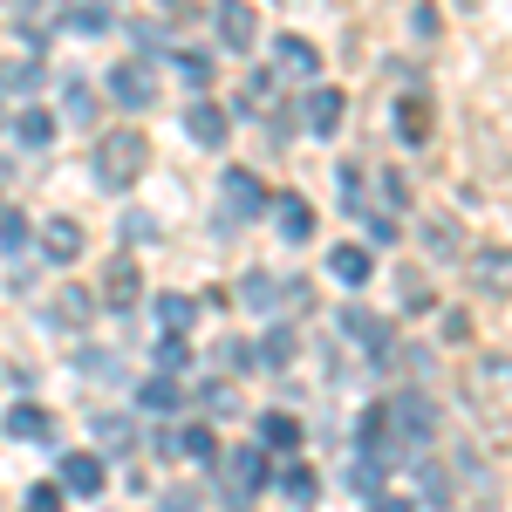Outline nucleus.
Listing matches in <instances>:
<instances>
[{
    "mask_svg": "<svg viewBox=\"0 0 512 512\" xmlns=\"http://www.w3.org/2000/svg\"><path fill=\"white\" fill-rule=\"evenodd\" d=\"M465 410L492 444H512V355H472L465 362Z\"/></svg>",
    "mask_w": 512,
    "mask_h": 512,
    "instance_id": "f257e3e1",
    "label": "nucleus"
},
{
    "mask_svg": "<svg viewBox=\"0 0 512 512\" xmlns=\"http://www.w3.org/2000/svg\"><path fill=\"white\" fill-rule=\"evenodd\" d=\"M89 171H96V185H103V192H130V185L151 171V144H144V130H130V123L103 130V137H96V151H89Z\"/></svg>",
    "mask_w": 512,
    "mask_h": 512,
    "instance_id": "f03ea898",
    "label": "nucleus"
},
{
    "mask_svg": "<svg viewBox=\"0 0 512 512\" xmlns=\"http://www.w3.org/2000/svg\"><path fill=\"white\" fill-rule=\"evenodd\" d=\"M267 478H274L267 451L239 444V451H226V458H219V499H226V506H246L253 492H267Z\"/></svg>",
    "mask_w": 512,
    "mask_h": 512,
    "instance_id": "7ed1b4c3",
    "label": "nucleus"
},
{
    "mask_svg": "<svg viewBox=\"0 0 512 512\" xmlns=\"http://www.w3.org/2000/svg\"><path fill=\"white\" fill-rule=\"evenodd\" d=\"M390 424H396V437H403V451L417 458V451L437 444V403L424 390H396L390 396Z\"/></svg>",
    "mask_w": 512,
    "mask_h": 512,
    "instance_id": "20e7f679",
    "label": "nucleus"
},
{
    "mask_svg": "<svg viewBox=\"0 0 512 512\" xmlns=\"http://www.w3.org/2000/svg\"><path fill=\"white\" fill-rule=\"evenodd\" d=\"M355 451L376 458V465H403V458H410L403 437H396V424H390V403H369V410H362V424H355Z\"/></svg>",
    "mask_w": 512,
    "mask_h": 512,
    "instance_id": "39448f33",
    "label": "nucleus"
},
{
    "mask_svg": "<svg viewBox=\"0 0 512 512\" xmlns=\"http://www.w3.org/2000/svg\"><path fill=\"white\" fill-rule=\"evenodd\" d=\"M219 198H226V212H219V233H233L239 219H260V212H267V192H260V178H253L246 164H233V171L219 178Z\"/></svg>",
    "mask_w": 512,
    "mask_h": 512,
    "instance_id": "423d86ee",
    "label": "nucleus"
},
{
    "mask_svg": "<svg viewBox=\"0 0 512 512\" xmlns=\"http://www.w3.org/2000/svg\"><path fill=\"white\" fill-rule=\"evenodd\" d=\"M465 274H472L478 294L512 301V246H472V253H465Z\"/></svg>",
    "mask_w": 512,
    "mask_h": 512,
    "instance_id": "0eeeda50",
    "label": "nucleus"
},
{
    "mask_svg": "<svg viewBox=\"0 0 512 512\" xmlns=\"http://www.w3.org/2000/svg\"><path fill=\"white\" fill-rule=\"evenodd\" d=\"M103 89H110V103H123V110H151V103H158L151 62H117V69H103Z\"/></svg>",
    "mask_w": 512,
    "mask_h": 512,
    "instance_id": "6e6552de",
    "label": "nucleus"
},
{
    "mask_svg": "<svg viewBox=\"0 0 512 512\" xmlns=\"http://www.w3.org/2000/svg\"><path fill=\"white\" fill-rule=\"evenodd\" d=\"M239 301L260 308V315H274V308H301L308 287H301V280H274V274H246L239 280Z\"/></svg>",
    "mask_w": 512,
    "mask_h": 512,
    "instance_id": "1a4fd4ad",
    "label": "nucleus"
},
{
    "mask_svg": "<svg viewBox=\"0 0 512 512\" xmlns=\"http://www.w3.org/2000/svg\"><path fill=\"white\" fill-rule=\"evenodd\" d=\"M335 328H342V335H349V342H362V349L376 355V362H390V342H396V328L383 315H369V308H342V315H335Z\"/></svg>",
    "mask_w": 512,
    "mask_h": 512,
    "instance_id": "9d476101",
    "label": "nucleus"
},
{
    "mask_svg": "<svg viewBox=\"0 0 512 512\" xmlns=\"http://www.w3.org/2000/svg\"><path fill=\"white\" fill-rule=\"evenodd\" d=\"M212 28H219V41H226L233 55H246V48L260 41V21H253L246 0H212Z\"/></svg>",
    "mask_w": 512,
    "mask_h": 512,
    "instance_id": "9b49d317",
    "label": "nucleus"
},
{
    "mask_svg": "<svg viewBox=\"0 0 512 512\" xmlns=\"http://www.w3.org/2000/svg\"><path fill=\"white\" fill-rule=\"evenodd\" d=\"M96 301H103V308H137V301H144V274H137V260H110V267H103V287H96Z\"/></svg>",
    "mask_w": 512,
    "mask_h": 512,
    "instance_id": "f8f14e48",
    "label": "nucleus"
},
{
    "mask_svg": "<svg viewBox=\"0 0 512 512\" xmlns=\"http://www.w3.org/2000/svg\"><path fill=\"white\" fill-rule=\"evenodd\" d=\"M342 117H349V96L315 82V89H308V103H301V123H308L315 137H335V130H342Z\"/></svg>",
    "mask_w": 512,
    "mask_h": 512,
    "instance_id": "ddd939ff",
    "label": "nucleus"
},
{
    "mask_svg": "<svg viewBox=\"0 0 512 512\" xmlns=\"http://www.w3.org/2000/svg\"><path fill=\"white\" fill-rule=\"evenodd\" d=\"M103 485H110V472H103L96 451H69V458H62V492H69V499H96Z\"/></svg>",
    "mask_w": 512,
    "mask_h": 512,
    "instance_id": "4468645a",
    "label": "nucleus"
},
{
    "mask_svg": "<svg viewBox=\"0 0 512 512\" xmlns=\"http://www.w3.org/2000/svg\"><path fill=\"white\" fill-rule=\"evenodd\" d=\"M185 130H192V144L219 151V144L233 137V117H226V103H205V96H198L192 110H185Z\"/></svg>",
    "mask_w": 512,
    "mask_h": 512,
    "instance_id": "2eb2a0df",
    "label": "nucleus"
},
{
    "mask_svg": "<svg viewBox=\"0 0 512 512\" xmlns=\"http://www.w3.org/2000/svg\"><path fill=\"white\" fill-rule=\"evenodd\" d=\"M274 233L287 239V246H308V239H315V205H308V198H274Z\"/></svg>",
    "mask_w": 512,
    "mask_h": 512,
    "instance_id": "dca6fc26",
    "label": "nucleus"
},
{
    "mask_svg": "<svg viewBox=\"0 0 512 512\" xmlns=\"http://www.w3.org/2000/svg\"><path fill=\"white\" fill-rule=\"evenodd\" d=\"M0 431L21 437V444H55V417H48L41 403H14V410L0 417Z\"/></svg>",
    "mask_w": 512,
    "mask_h": 512,
    "instance_id": "f3484780",
    "label": "nucleus"
},
{
    "mask_svg": "<svg viewBox=\"0 0 512 512\" xmlns=\"http://www.w3.org/2000/svg\"><path fill=\"white\" fill-rule=\"evenodd\" d=\"M274 62H280V76H294V82H315L321 76V48H315V41H301V35H280L274 41Z\"/></svg>",
    "mask_w": 512,
    "mask_h": 512,
    "instance_id": "a211bd4d",
    "label": "nucleus"
},
{
    "mask_svg": "<svg viewBox=\"0 0 512 512\" xmlns=\"http://www.w3.org/2000/svg\"><path fill=\"white\" fill-rule=\"evenodd\" d=\"M178 458H192L198 472H219L226 444H219V431H212V424H185V431H178Z\"/></svg>",
    "mask_w": 512,
    "mask_h": 512,
    "instance_id": "6ab92c4d",
    "label": "nucleus"
},
{
    "mask_svg": "<svg viewBox=\"0 0 512 512\" xmlns=\"http://www.w3.org/2000/svg\"><path fill=\"white\" fill-rule=\"evenodd\" d=\"M267 485H274V499H287V506H315L321 499V478L308 472V465H274Z\"/></svg>",
    "mask_w": 512,
    "mask_h": 512,
    "instance_id": "aec40b11",
    "label": "nucleus"
},
{
    "mask_svg": "<svg viewBox=\"0 0 512 512\" xmlns=\"http://www.w3.org/2000/svg\"><path fill=\"white\" fill-rule=\"evenodd\" d=\"M41 253H48L55 267H76L82 260V226L76 219H48V226H41Z\"/></svg>",
    "mask_w": 512,
    "mask_h": 512,
    "instance_id": "412c9836",
    "label": "nucleus"
},
{
    "mask_svg": "<svg viewBox=\"0 0 512 512\" xmlns=\"http://www.w3.org/2000/svg\"><path fill=\"white\" fill-rule=\"evenodd\" d=\"M137 403H144L151 417H178V410H185V390H178V376H171V369H158L151 383H137Z\"/></svg>",
    "mask_w": 512,
    "mask_h": 512,
    "instance_id": "4be33fe9",
    "label": "nucleus"
},
{
    "mask_svg": "<svg viewBox=\"0 0 512 512\" xmlns=\"http://www.w3.org/2000/svg\"><path fill=\"white\" fill-rule=\"evenodd\" d=\"M424 253H431V260H458V253H465V239H458V219H451V212H431V219H424Z\"/></svg>",
    "mask_w": 512,
    "mask_h": 512,
    "instance_id": "5701e85b",
    "label": "nucleus"
},
{
    "mask_svg": "<svg viewBox=\"0 0 512 512\" xmlns=\"http://www.w3.org/2000/svg\"><path fill=\"white\" fill-rule=\"evenodd\" d=\"M294 349H301V335L280 321V328H267V335L253 342V362H260V369H287V362H294Z\"/></svg>",
    "mask_w": 512,
    "mask_h": 512,
    "instance_id": "b1692460",
    "label": "nucleus"
},
{
    "mask_svg": "<svg viewBox=\"0 0 512 512\" xmlns=\"http://www.w3.org/2000/svg\"><path fill=\"white\" fill-rule=\"evenodd\" d=\"M396 137L403 144H431V103L424 96H403L396 103Z\"/></svg>",
    "mask_w": 512,
    "mask_h": 512,
    "instance_id": "393cba45",
    "label": "nucleus"
},
{
    "mask_svg": "<svg viewBox=\"0 0 512 512\" xmlns=\"http://www.w3.org/2000/svg\"><path fill=\"white\" fill-rule=\"evenodd\" d=\"M35 89H41V62H35V55L0 62V96H35Z\"/></svg>",
    "mask_w": 512,
    "mask_h": 512,
    "instance_id": "a878e982",
    "label": "nucleus"
},
{
    "mask_svg": "<svg viewBox=\"0 0 512 512\" xmlns=\"http://www.w3.org/2000/svg\"><path fill=\"white\" fill-rule=\"evenodd\" d=\"M328 274L342 280V287H362L369 280V253L362 246H328Z\"/></svg>",
    "mask_w": 512,
    "mask_h": 512,
    "instance_id": "bb28decb",
    "label": "nucleus"
},
{
    "mask_svg": "<svg viewBox=\"0 0 512 512\" xmlns=\"http://www.w3.org/2000/svg\"><path fill=\"white\" fill-rule=\"evenodd\" d=\"M89 308H96V294H89V287H62V294H55V308H48V321L82 328V321H89Z\"/></svg>",
    "mask_w": 512,
    "mask_h": 512,
    "instance_id": "cd10ccee",
    "label": "nucleus"
},
{
    "mask_svg": "<svg viewBox=\"0 0 512 512\" xmlns=\"http://www.w3.org/2000/svg\"><path fill=\"white\" fill-rule=\"evenodd\" d=\"M14 137H21L28 151L55 144V110H21V117H14Z\"/></svg>",
    "mask_w": 512,
    "mask_h": 512,
    "instance_id": "c85d7f7f",
    "label": "nucleus"
},
{
    "mask_svg": "<svg viewBox=\"0 0 512 512\" xmlns=\"http://www.w3.org/2000/svg\"><path fill=\"white\" fill-rule=\"evenodd\" d=\"M260 444H267V451H294V444H301V424H294L287 410H267V417H260Z\"/></svg>",
    "mask_w": 512,
    "mask_h": 512,
    "instance_id": "c756f323",
    "label": "nucleus"
},
{
    "mask_svg": "<svg viewBox=\"0 0 512 512\" xmlns=\"http://www.w3.org/2000/svg\"><path fill=\"white\" fill-rule=\"evenodd\" d=\"M171 69H178V82H192V89H212V55L205 48H178Z\"/></svg>",
    "mask_w": 512,
    "mask_h": 512,
    "instance_id": "7c9ffc66",
    "label": "nucleus"
},
{
    "mask_svg": "<svg viewBox=\"0 0 512 512\" xmlns=\"http://www.w3.org/2000/svg\"><path fill=\"white\" fill-rule=\"evenodd\" d=\"M151 362H158V369H171V376H178V369H185V362H192V342H185V328H171V335H158V342H151Z\"/></svg>",
    "mask_w": 512,
    "mask_h": 512,
    "instance_id": "2f4dec72",
    "label": "nucleus"
},
{
    "mask_svg": "<svg viewBox=\"0 0 512 512\" xmlns=\"http://www.w3.org/2000/svg\"><path fill=\"white\" fill-rule=\"evenodd\" d=\"M96 444H103V451H130V444H137L130 417H110V410H96Z\"/></svg>",
    "mask_w": 512,
    "mask_h": 512,
    "instance_id": "473e14b6",
    "label": "nucleus"
},
{
    "mask_svg": "<svg viewBox=\"0 0 512 512\" xmlns=\"http://www.w3.org/2000/svg\"><path fill=\"white\" fill-rule=\"evenodd\" d=\"M110 21H117V14H110L103 0H76V14H69L76 35H110Z\"/></svg>",
    "mask_w": 512,
    "mask_h": 512,
    "instance_id": "72a5a7b5",
    "label": "nucleus"
},
{
    "mask_svg": "<svg viewBox=\"0 0 512 512\" xmlns=\"http://www.w3.org/2000/svg\"><path fill=\"white\" fill-rule=\"evenodd\" d=\"M417 485H424V499H431V506H451V478L437 472L431 458H417Z\"/></svg>",
    "mask_w": 512,
    "mask_h": 512,
    "instance_id": "f704fd0d",
    "label": "nucleus"
},
{
    "mask_svg": "<svg viewBox=\"0 0 512 512\" xmlns=\"http://www.w3.org/2000/svg\"><path fill=\"white\" fill-rule=\"evenodd\" d=\"M192 301H185V294H158V328H192Z\"/></svg>",
    "mask_w": 512,
    "mask_h": 512,
    "instance_id": "c9c22d12",
    "label": "nucleus"
},
{
    "mask_svg": "<svg viewBox=\"0 0 512 512\" xmlns=\"http://www.w3.org/2000/svg\"><path fill=\"white\" fill-rule=\"evenodd\" d=\"M21 246H28V219L14 205H0V253H21Z\"/></svg>",
    "mask_w": 512,
    "mask_h": 512,
    "instance_id": "e433bc0d",
    "label": "nucleus"
},
{
    "mask_svg": "<svg viewBox=\"0 0 512 512\" xmlns=\"http://www.w3.org/2000/svg\"><path fill=\"white\" fill-rule=\"evenodd\" d=\"M123 239H130V246H158V219H151V212H123Z\"/></svg>",
    "mask_w": 512,
    "mask_h": 512,
    "instance_id": "4c0bfd02",
    "label": "nucleus"
},
{
    "mask_svg": "<svg viewBox=\"0 0 512 512\" xmlns=\"http://www.w3.org/2000/svg\"><path fill=\"white\" fill-rule=\"evenodd\" d=\"M198 403H205V410H212V417H233V410H239L233 383H219V376H212V383H205V390H198Z\"/></svg>",
    "mask_w": 512,
    "mask_h": 512,
    "instance_id": "58836bf2",
    "label": "nucleus"
},
{
    "mask_svg": "<svg viewBox=\"0 0 512 512\" xmlns=\"http://www.w3.org/2000/svg\"><path fill=\"white\" fill-rule=\"evenodd\" d=\"M62 96H69V117H76V123H89V117H96V96H89V82H76V76H69V82H62Z\"/></svg>",
    "mask_w": 512,
    "mask_h": 512,
    "instance_id": "ea45409f",
    "label": "nucleus"
},
{
    "mask_svg": "<svg viewBox=\"0 0 512 512\" xmlns=\"http://www.w3.org/2000/svg\"><path fill=\"white\" fill-rule=\"evenodd\" d=\"M376 192H383V205H390V212H403V205H410V185H403V171H383V178H376Z\"/></svg>",
    "mask_w": 512,
    "mask_h": 512,
    "instance_id": "a19ab883",
    "label": "nucleus"
},
{
    "mask_svg": "<svg viewBox=\"0 0 512 512\" xmlns=\"http://www.w3.org/2000/svg\"><path fill=\"white\" fill-rule=\"evenodd\" d=\"M62 499H69V492H62V478H55V485H35V492H28V506H35V512H55Z\"/></svg>",
    "mask_w": 512,
    "mask_h": 512,
    "instance_id": "79ce46f5",
    "label": "nucleus"
},
{
    "mask_svg": "<svg viewBox=\"0 0 512 512\" xmlns=\"http://www.w3.org/2000/svg\"><path fill=\"white\" fill-rule=\"evenodd\" d=\"M82 369H89V376H110V383L123 376V362H117V355H82Z\"/></svg>",
    "mask_w": 512,
    "mask_h": 512,
    "instance_id": "37998d69",
    "label": "nucleus"
},
{
    "mask_svg": "<svg viewBox=\"0 0 512 512\" xmlns=\"http://www.w3.org/2000/svg\"><path fill=\"white\" fill-rule=\"evenodd\" d=\"M369 239H376V246H390V239H396V219H390V212H369Z\"/></svg>",
    "mask_w": 512,
    "mask_h": 512,
    "instance_id": "c03bdc74",
    "label": "nucleus"
},
{
    "mask_svg": "<svg viewBox=\"0 0 512 512\" xmlns=\"http://www.w3.org/2000/svg\"><path fill=\"white\" fill-rule=\"evenodd\" d=\"M431 294H424V274H403V308H424Z\"/></svg>",
    "mask_w": 512,
    "mask_h": 512,
    "instance_id": "a18cd8bd",
    "label": "nucleus"
},
{
    "mask_svg": "<svg viewBox=\"0 0 512 512\" xmlns=\"http://www.w3.org/2000/svg\"><path fill=\"white\" fill-rule=\"evenodd\" d=\"M151 451H158L164 465H171V458H178V431H171V424H164V431H158V437H151Z\"/></svg>",
    "mask_w": 512,
    "mask_h": 512,
    "instance_id": "49530a36",
    "label": "nucleus"
},
{
    "mask_svg": "<svg viewBox=\"0 0 512 512\" xmlns=\"http://www.w3.org/2000/svg\"><path fill=\"white\" fill-rule=\"evenodd\" d=\"M219 362H226V369H246V362H253V349H239V342H226V349H219Z\"/></svg>",
    "mask_w": 512,
    "mask_h": 512,
    "instance_id": "de8ad7c7",
    "label": "nucleus"
},
{
    "mask_svg": "<svg viewBox=\"0 0 512 512\" xmlns=\"http://www.w3.org/2000/svg\"><path fill=\"white\" fill-rule=\"evenodd\" d=\"M0 130H7V96H0Z\"/></svg>",
    "mask_w": 512,
    "mask_h": 512,
    "instance_id": "09e8293b",
    "label": "nucleus"
}]
</instances>
